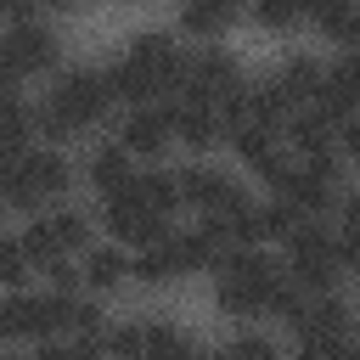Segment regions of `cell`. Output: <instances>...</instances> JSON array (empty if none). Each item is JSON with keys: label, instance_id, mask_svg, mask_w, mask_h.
<instances>
[{"label": "cell", "instance_id": "2e32d148", "mask_svg": "<svg viewBox=\"0 0 360 360\" xmlns=\"http://www.w3.org/2000/svg\"><path fill=\"white\" fill-rule=\"evenodd\" d=\"M225 146H231V158L253 174L270 152H281L287 146V135L281 129H270V124H253V118H236V124H225Z\"/></svg>", "mask_w": 360, "mask_h": 360}, {"label": "cell", "instance_id": "d4e9b609", "mask_svg": "<svg viewBox=\"0 0 360 360\" xmlns=\"http://www.w3.org/2000/svg\"><path fill=\"white\" fill-rule=\"evenodd\" d=\"M39 287L62 292V298H84V264L79 259H51V264H39Z\"/></svg>", "mask_w": 360, "mask_h": 360}, {"label": "cell", "instance_id": "7a4b0ae2", "mask_svg": "<svg viewBox=\"0 0 360 360\" xmlns=\"http://www.w3.org/2000/svg\"><path fill=\"white\" fill-rule=\"evenodd\" d=\"M79 141H96L112 129L118 118V96H112V79H107V62L96 56H68L39 90H34Z\"/></svg>", "mask_w": 360, "mask_h": 360}, {"label": "cell", "instance_id": "83f0119b", "mask_svg": "<svg viewBox=\"0 0 360 360\" xmlns=\"http://www.w3.org/2000/svg\"><path fill=\"white\" fill-rule=\"evenodd\" d=\"M338 146H343V158H349V169H360V118H349V124L338 129Z\"/></svg>", "mask_w": 360, "mask_h": 360}, {"label": "cell", "instance_id": "d6986e66", "mask_svg": "<svg viewBox=\"0 0 360 360\" xmlns=\"http://www.w3.org/2000/svg\"><path fill=\"white\" fill-rule=\"evenodd\" d=\"M309 34L326 39V45H338V51H349V45L360 39V6H354V0H326V6H315V11H309Z\"/></svg>", "mask_w": 360, "mask_h": 360}, {"label": "cell", "instance_id": "f1b7e54d", "mask_svg": "<svg viewBox=\"0 0 360 360\" xmlns=\"http://www.w3.org/2000/svg\"><path fill=\"white\" fill-rule=\"evenodd\" d=\"M0 360H28V349H17V343H6V354Z\"/></svg>", "mask_w": 360, "mask_h": 360}, {"label": "cell", "instance_id": "5b68a950", "mask_svg": "<svg viewBox=\"0 0 360 360\" xmlns=\"http://www.w3.org/2000/svg\"><path fill=\"white\" fill-rule=\"evenodd\" d=\"M135 180H141V174H135ZM96 214H101V236H107V242H118V248H129V253L158 248V242H169V236H174V219H158V214L141 202V186H124V191L101 197V202H96Z\"/></svg>", "mask_w": 360, "mask_h": 360}, {"label": "cell", "instance_id": "603a6c76", "mask_svg": "<svg viewBox=\"0 0 360 360\" xmlns=\"http://www.w3.org/2000/svg\"><path fill=\"white\" fill-rule=\"evenodd\" d=\"M141 354H146V315H112L107 360H141Z\"/></svg>", "mask_w": 360, "mask_h": 360}, {"label": "cell", "instance_id": "30bf717a", "mask_svg": "<svg viewBox=\"0 0 360 360\" xmlns=\"http://www.w3.org/2000/svg\"><path fill=\"white\" fill-rule=\"evenodd\" d=\"M270 73H276V84L287 90V101L304 112V107H315V96H321L326 56H321V51H309V45H287V51L270 62Z\"/></svg>", "mask_w": 360, "mask_h": 360}, {"label": "cell", "instance_id": "7c38bea8", "mask_svg": "<svg viewBox=\"0 0 360 360\" xmlns=\"http://www.w3.org/2000/svg\"><path fill=\"white\" fill-rule=\"evenodd\" d=\"M236 6L231 0H197V6H180L174 11V34L186 39V45H219L231 28H236Z\"/></svg>", "mask_w": 360, "mask_h": 360}, {"label": "cell", "instance_id": "9c48e42d", "mask_svg": "<svg viewBox=\"0 0 360 360\" xmlns=\"http://www.w3.org/2000/svg\"><path fill=\"white\" fill-rule=\"evenodd\" d=\"M315 107H321L332 124L360 118V51H332V56H326V79H321Z\"/></svg>", "mask_w": 360, "mask_h": 360}, {"label": "cell", "instance_id": "8992f818", "mask_svg": "<svg viewBox=\"0 0 360 360\" xmlns=\"http://www.w3.org/2000/svg\"><path fill=\"white\" fill-rule=\"evenodd\" d=\"M107 135H118V141L135 152V163H141V169L169 163V152L180 146V141H174L169 101H152V107H124V112L112 118V129H107Z\"/></svg>", "mask_w": 360, "mask_h": 360}, {"label": "cell", "instance_id": "52a82bcc", "mask_svg": "<svg viewBox=\"0 0 360 360\" xmlns=\"http://www.w3.org/2000/svg\"><path fill=\"white\" fill-rule=\"evenodd\" d=\"M135 174H141V163H135V152H129L118 135L84 141V152H79V180L90 186L96 202L112 197V191H124V186H135Z\"/></svg>", "mask_w": 360, "mask_h": 360}, {"label": "cell", "instance_id": "4dcf8cb0", "mask_svg": "<svg viewBox=\"0 0 360 360\" xmlns=\"http://www.w3.org/2000/svg\"><path fill=\"white\" fill-rule=\"evenodd\" d=\"M354 343H360V338H354Z\"/></svg>", "mask_w": 360, "mask_h": 360}, {"label": "cell", "instance_id": "f546056e", "mask_svg": "<svg viewBox=\"0 0 360 360\" xmlns=\"http://www.w3.org/2000/svg\"><path fill=\"white\" fill-rule=\"evenodd\" d=\"M349 360H360V343H354V354H349Z\"/></svg>", "mask_w": 360, "mask_h": 360}, {"label": "cell", "instance_id": "4fadbf2b", "mask_svg": "<svg viewBox=\"0 0 360 360\" xmlns=\"http://www.w3.org/2000/svg\"><path fill=\"white\" fill-rule=\"evenodd\" d=\"M298 338H343V343H354V338H360V309H354V298H349L343 287L309 298V315H304V332H298Z\"/></svg>", "mask_w": 360, "mask_h": 360}, {"label": "cell", "instance_id": "7402d4cb", "mask_svg": "<svg viewBox=\"0 0 360 360\" xmlns=\"http://www.w3.org/2000/svg\"><path fill=\"white\" fill-rule=\"evenodd\" d=\"M298 225H304V214L287 197H259V236H264V248H287Z\"/></svg>", "mask_w": 360, "mask_h": 360}, {"label": "cell", "instance_id": "484cf974", "mask_svg": "<svg viewBox=\"0 0 360 360\" xmlns=\"http://www.w3.org/2000/svg\"><path fill=\"white\" fill-rule=\"evenodd\" d=\"M354 343L343 338H292V360H349Z\"/></svg>", "mask_w": 360, "mask_h": 360}, {"label": "cell", "instance_id": "e0dca14e", "mask_svg": "<svg viewBox=\"0 0 360 360\" xmlns=\"http://www.w3.org/2000/svg\"><path fill=\"white\" fill-rule=\"evenodd\" d=\"M214 360H287V343H281V332L276 326H231L225 338H219V349H214Z\"/></svg>", "mask_w": 360, "mask_h": 360}, {"label": "cell", "instance_id": "44dd1931", "mask_svg": "<svg viewBox=\"0 0 360 360\" xmlns=\"http://www.w3.org/2000/svg\"><path fill=\"white\" fill-rule=\"evenodd\" d=\"M180 276H186V264H180V253H174V236L158 242V248H141V253H135V287L163 292V287H174Z\"/></svg>", "mask_w": 360, "mask_h": 360}, {"label": "cell", "instance_id": "277c9868", "mask_svg": "<svg viewBox=\"0 0 360 360\" xmlns=\"http://www.w3.org/2000/svg\"><path fill=\"white\" fill-rule=\"evenodd\" d=\"M281 259H287V276H292L298 287H309L315 298H321V292H338V287L349 281L332 219H304V225L292 231V242L281 248Z\"/></svg>", "mask_w": 360, "mask_h": 360}, {"label": "cell", "instance_id": "ac0fdd59", "mask_svg": "<svg viewBox=\"0 0 360 360\" xmlns=\"http://www.w3.org/2000/svg\"><path fill=\"white\" fill-rule=\"evenodd\" d=\"M141 202L158 214V219H180L186 214V191H180V163H152L141 169Z\"/></svg>", "mask_w": 360, "mask_h": 360}, {"label": "cell", "instance_id": "4316f807", "mask_svg": "<svg viewBox=\"0 0 360 360\" xmlns=\"http://www.w3.org/2000/svg\"><path fill=\"white\" fill-rule=\"evenodd\" d=\"M28 360H79L68 338H45V343H28Z\"/></svg>", "mask_w": 360, "mask_h": 360}, {"label": "cell", "instance_id": "ba28073f", "mask_svg": "<svg viewBox=\"0 0 360 360\" xmlns=\"http://www.w3.org/2000/svg\"><path fill=\"white\" fill-rule=\"evenodd\" d=\"M169 118H174V141L186 158H214V146H225V112L208 107V101H169Z\"/></svg>", "mask_w": 360, "mask_h": 360}, {"label": "cell", "instance_id": "5bb4252c", "mask_svg": "<svg viewBox=\"0 0 360 360\" xmlns=\"http://www.w3.org/2000/svg\"><path fill=\"white\" fill-rule=\"evenodd\" d=\"M141 360H214V349H202V338L169 315H146V354Z\"/></svg>", "mask_w": 360, "mask_h": 360}, {"label": "cell", "instance_id": "cb8c5ba5", "mask_svg": "<svg viewBox=\"0 0 360 360\" xmlns=\"http://www.w3.org/2000/svg\"><path fill=\"white\" fill-rule=\"evenodd\" d=\"M248 22L264 34H309V11H298V6H253Z\"/></svg>", "mask_w": 360, "mask_h": 360}, {"label": "cell", "instance_id": "ffe728a7", "mask_svg": "<svg viewBox=\"0 0 360 360\" xmlns=\"http://www.w3.org/2000/svg\"><path fill=\"white\" fill-rule=\"evenodd\" d=\"M0 281H6V292H34L39 287V264H34V253H28L17 225L0 236Z\"/></svg>", "mask_w": 360, "mask_h": 360}, {"label": "cell", "instance_id": "8fae6325", "mask_svg": "<svg viewBox=\"0 0 360 360\" xmlns=\"http://www.w3.org/2000/svg\"><path fill=\"white\" fill-rule=\"evenodd\" d=\"M79 264H84V292H90V298H112V292L135 287V253L118 248V242H107V236H101L96 248H84Z\"/></svg>", "mask_w": 360, "mask_h": 360}, {"label": "cell", "instance_id": "3957f363", "mask_svg": "<svg viewBox=\"0 0 360 360\" xmlns=\"http://www.w3.org/2000/svg\"><path fill=\"white\" fill-rule=\"evenodd\" d=\"M17 231H22L28 253H34V264H51V259H79L84 248H96V242H101V214H96V202L68 197V202L39 208V214H34L28 225H17Z\"/></svg>", "mask_w": 360, "mask_h": 360}, {"label": "cell", "instance_id": "6da1fadb", "mask_svg": "<svg viewBox=\"0 0 360 360\" xmlns=\"http://www.w3.org/2000/svg\"><path fill=\"white\" fill-rule=\"evenodd\" d=\"M62 62H68V51H62L56 17L28 0H6L0 6V84L6 90L45 84Z\"/></svg>", "mask_w": 360, "mask_h": 360}, {"label": "cell", "instance_id": "9a60e30c", "mask_svg": "<svg viewBox=\"0 0 360 360\" xmlns=\"http://www.w3.org/2000/svg\"><path fill=\"white\" fill-rule=\"evenodd\" d=\"M338 129H343V124H332L321 107H304V112H292V118H287V129H281V135H287V146L309 163V158L338 152Z\"/></svg>", "mask_w": 360, "mask_h": 360}]
</instances>
